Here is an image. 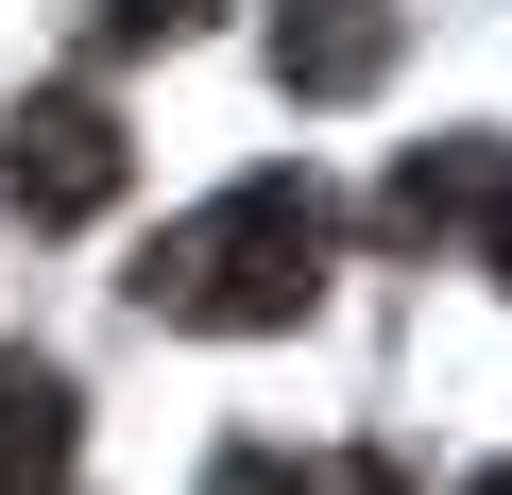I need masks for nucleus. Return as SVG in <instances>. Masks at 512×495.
I'll return each mask as SVG.
<instances>
[{"mask_svg":"<svg viewBox=\"0 0 512 495\" xmlns=\"http://www.w3.org/2000/svg\"><path fill=\"white\" fill-rule=\"evenodd\" d=\"M325 274H342V188H308V171H239L222 205H188L154 257H137V308L188 325V342H274V325L325 308Z\"/></svg>","mask_w":512,"mask_h":495,"instance_id":"nucleus-1","label":"nucleus"},{"mask_svg":"<svg viewBox=\"0 0 512 495\" xmlns=\"http://www.w3.org/2000/svg\"><path fill=\"white\" fill-rule=\"evenodd\" d=\"M0 188H18V222H35V239L103 222V205L137 188V137H120V103H103V86H35L18 120H0Z\"/></svg>","mask_w":512,"mask_h":495,"instance_id":"nucleus-2","label":"nucleus"},{"mask_svg":"<svg viewBox=\"0 0 512 495\" xmlns=\"http://www.w3.org/2000/svg\"><path fill=\"white\" fill-rule=\"evenodd\" d=\"M393 52H410L393 0H274V86L291 103H359V86H393Z\"/></svg>","mask_w":512,"mask_h":495,"instance_id":"nucleus-3","label":"nucleus"},{"mask_svg":"<svg viewBox=\"0 0 512 495\" xmlns=\"http://www.w3.org/2000/svg\"><path fill=\"white\" fill-rule=\"evenodd\" d=\"M512 205V137H427V154H393V188H376V239H478Z\"/></svg>","mask_w":512,"mask_h":495,"instance_id":"nucleus-4","label":"nucleus"},{"mask_svg":"<svg viewBox=\"0 0 512 495\" xmlns=\"http://www.w3.org/2000/svg\"><path fill=\"white\" fill-rule=\"evenodd\" d=\"M69 444H86V393L52 359H0V495H69Z\"/></svg>","mask_w":512,"mask_h":495,"instance_id":"nucleus-5","label":"nucleus"},{"mask_svg":"<svg viewBox=\"0 0 512 495\" xmlns=\"http://www.w3.org/2000/svg\"><path fill=\"white\" fill-rule=\"evenodd\" d=\"M205 495H291V461H274V444H222V461H205Z\"/></svg>","mask_w":512,"mask_h":495,"instance_id":"nucleus-6","label":"nucleus"},{"mask_svg":"<svg viewBox=\"0 0 512 495\" xmlns=\"http://www.w3.org/2000/svg\"><path fill=\"white\" fill-rule=\"evenodd\" d=\"M291 495H410L393 461H291Z\"/></svg>","mask_w":512,"mask_h":495,"instance_id":"nucleus-7","label":"nucleus"},{"mask_svg":"<svg viewBox=\"0 0 512 495\" xmlns=\"http://www.w3.org/2000/svg\"><path fill=\"white\" fill-rule=\"evenodd\" d=\"M478 239H495V274H512V205H495V222H478Z\"/></svg>","mask_w":512,"mask_h":495,"instance_id":"nucleus-8","label":"nucleus"},{"mask_svg":"<svg viewBox=\"0 0 512 495\" xmlns=\"http://www.w3.org/2000/svg\"><path fill=\"white\" fill-rule=\"evenodd\" d=\"M461 495H512V461H478V478H461Z\"/></svg>","mask_w":512,"mask_h":495,"instance_id":"nucleus-9","label":"nucleus"}]
</instances>
